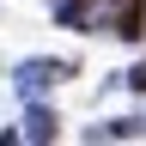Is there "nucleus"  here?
<instances>
[{
  "label": "nucleus",
  "mask_w": 146,
  "mask_h": 146,
  "mask_svg": "<svg viewBox=\"0 0 146 146\" xmlns=\"http://www.w3.org/2000/svg\"><path fill=\"white\" fill-rule=\"evenodd\" d=\"M110 25H116L122 43H140V36H146V12H140V0H116V18H110Z\"/></svg>",
  "instance_id": "1"
},
{
  "label": "nucleus",
  "mask_w": 146,
  "mask_h": 146,
  "mask_svg": "<svg viewBox=\"0 0 146 146\" xmlns=\"http://www.w3.org/2000/svg\"><path fill=\"white\" fill-rule=\"evenodd\" d=\"M61 61H25V67H18V91H43V85H55V79H61Z\"/></svg>",
  "instance_id": "2"
},
{
  "label": "nucleus",
  "mask_w": 146,
  "mask_h": 146,
  "mask_svg": "<svg viewBox=\"0 0 146 146\" xmlns=\"http://www.w3.org/2000/svg\"><path fill=\"white\" fill-rule=\"evenodd\" d=\"M55 134H61V122H55V110L31 104V116H25V128H18V140H55Z\"/></svg>",
  "instance_id": "3"
},
{
  "label": "nucleus",
  "mask_w": 146,
  "mask_h": 146,
  "mask_svg": "<svg viewBox=\"0 0 146 146\" xmlns=\"http://www.w3.org/2000/svg\"><path fill=\"white\" fill-rule=\"evenodd\" d=\"M61 25L67 31H85L91 25V6H85V0H67V6H61Z\"/></svg>",
  "instance_id": "4"
},
{
  "label": "nucleus",
  "mask_w": 146,
  "mask_h": 146,
  "mask_svg": "<svg viewBox=\"0 0 146 146\" xmlns=\"http://www.w3.org/2000/svg\"><path fill=\"white\" fill-rule=\"evenodd\" d=\"M128 85H134V91H146V67H134V73H128Z\"/></svg>",
  "instance_id": "5"
}]
</instances>
